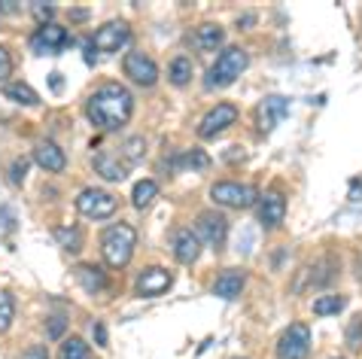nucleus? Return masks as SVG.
Returning a JSON list of instances; mask_svg holds the SVG:
<instances>
[{
    "label": "nucleus",
    "mask_w": 362,
    "mask_h": 359,
    "mask_svg": "<svg viewBox=\"0 0 362 359\" xmlns=\"http://www.w3.org/2000/svg\"><path fill=\"white\" fill-rule=\"evenodd\" d=\"M52 237L58 244L64 247V250H79V247H83V232H79V228H74V225H55L52 228Z\"/></svg>",
    "instance_id": "5701e85b"
},
{
    "label": "nucleus",
    "mask_w": 362,
    "mask_h": 359,
    "mask_svg": "<svg viewBox=\"0 0 362 359\" xmlns=\"http://www.w3.org/2000/svg\"><path fill=\"white\" fill-rule=\"evenodd\" d=\"M92 335H95L98 347H107V326H104V323H95V326H92Z\"/></svg>",
    "instance_id": "f704fd0d"
},
{
    "label": "nucleus",
    "mask_w": 362,
    "mask_h": 359,
    "mask_svg": "<svg viewBox=\"0 0 362 359\" xmlns=\"http://www.w3.org/2000/svg\"><path fill=\"white\" fill-rule=\"evenodd\" d=\"M250 67V55L240 46H228L223 55L216 58V64L207 71V88H226Z\"/></svg>",
    "instance_id": "7ed1b4c3"
},
{
    "label": "nucleus",
    "mask_w": 362,
    "mask_h": 359,
    "mask_svg": "<svg viewBox=\"0 0 362 359\" xmlns=\"http://www.w3.org/2000/svg\"><path fill=\"white\" fill-rule=\"evenodd\" d=\"M58 359H88V344L83 338H67L62 344V351H58Z\"/></svg>",
    "instance_id": "bb28decb"
},
{
    "label": "nucleus",
    "mask_w": 362,
    "mask_h": 359,
    "mask_svg": "<svg viewBox=\"0 0 362 359\" xmlns=\"http://www.w3.org/2000/svg\"><path fill=\"white\" fill-rule=\"evenodd\" d=\"M134 244H137L134 225L119 223V225H110L104 237H100V253H104L110 268H125L134 256Z\"/></svg>",
    "instance_id": "f03ea898"
},
{
    "label": "nucleus",
    "mask_w": 362,
    "mask_h": 359,
    "mask_svg": "<svg viewBox=\"0 0 362 359\" xmlns=\"http://www.w3.org/2000/svg\"><path fill=\"white\" fill-rule=\"evenodd\" d=\"M170 250H174V259L180 265H192L195 259L201 256V241L192 228H177L174 237H170Z\"/></svg>",
    "instance_id": "ddd939ff"
},
{
    "label": "nucleus",
    "mask_w": 362,
    "mask_h": 359,
    "mask_svg": "<svg viewBox=\"0 0 362 359\" xmlns=\"http://www.w3.org/2000/svg\"><path fill=\"white\" fill-rule=\"evenodd\" d=\"M156 195H158L156 180H140V183L134 186V192H132V201H134L137 211H144V207H149L156 201Z\"/></svg>",
    "instance_id": "b1692460"
},
{
    "label": "nucleus",
    "mask_w": 362,
    "mask_h": 359,
    "mask_svg": "<svg viewBox=\"0 0 362 359\" xmlns=\"http://www.w3.org/2000/svg\"><path fill=\"white\" fill-rule=\"evenodd\" d=\"M310 353V329L305 323H293L277 338V359H308Z\"/></svg>",
    "instance_id": "423d86ee"
},
{
    "label": "nucleus",
    "mask_w": 362,
    "mask_h": 359,
    "mask_svg": "<svg viewBox=\"0 0 362 359\" xmlns=\"http://www.w3.org/2000/svg\"><path fill=\"white\" fill-rule=\"evenodd\" d=\"M177 165H186V167H198V171H204V167H210V155L201 153V149H189V153H183V158H180Z\"/></svg>",
    "instance_id": "cd10ccee"
},
{
    "label": "nucleus",
    "mask_w": 362,
    "mask_h": 359,
    "mask_svg": "<svg viewBox=\"0 0 362 359\" xmlns=\"http://www.w3.org/2000/svg\"><path fill=\"white\" fill-rule=\"evenodd\" d=\"M34 162L43 167V171L49 174H62L64 165H67V155L62 153V146L52 143V141H40L34 146Z\"/></svg>",
    "instance_id": "dca6fc26"
},
{
    "label": "nucleus",
    "mask_w": 362,
    "mask_h": 359,
    "mask_svg": "<svg viewBox=\"0 0 362 359\" xmlns=\"http://www.w3.org/2000/svg\"><path fill=\"white\" fill-rule=\"evenodd\" d=\"M144 149H146L144 137H132V141L122 146V153H125V158H128V165H137L140 158H144Z\"/></svg>",
    "instance_id": "c756f323"
},
{
    "label": "nucleus",
    "mask_w": 362,
    "mask_h": 359,
    "mask_svg": "<svg viewBox=\"0 0 362 359\" xmlns=\"http://www.w3.org/2000/svg\"><path fill=\"white\" fill-rule=\"evenodd\" d=\"M289 113V101L286 98H280V95H268L262 104L256 107V128L262 134H268L271 128H274L280 119H284Z\"/></svg>",
    "instance_id": "f8f14e48"
},
{
    "label": "nucleus",
    "mask_w": 362,
    "mask_h": 359,
    "mask_svg": "<svg viewBox=\"0 0 362 359\" xmlns=\"http://www.w3.org/2000/svg\"><path fill=\"white\" fill-rule=\"evenodd\" d=\"M347 344L350 347H359L362 344V314H356L354 320L347 323Z\"/></svg>",
    "instance_id": "7c9ffc66"
},
{
    "label": "nucleus",
    "mask_w": 362,
    "mask_h": 359,
    "mask_svg": "<svg viewBox=\"0 0 362 359\" xmlns=\"http://www.w3.org/2000/svg\"><path fill=\"white\" fill-rule=\"evenodd\" d=\"M244 283H247V271H240V268H228V271H223L216 277L214 293H216V298L231 302V298H238L240 293H244Z\"/></svg>",
    "instance_id": "f3484780"
},
{
    "label": "nucleus",
    "mask_w": 362,
    "mask_h": 359,
    "mask_svg": "<svg viewBox=\"0 0 362 359\" xmlns=\"http://www.w3.org/2000/svg\"><path fill=\"white\" fill-rule=\"evenodd\" d=\"M4 95L13 98L16 104H25V107H37L40 104V95L28 83H4Z\"/></svg>",
    "instance_id": "412c9836"
},
{
    "label": "nucleus",
    "mask_w": 362,
    "mask_h": 359,
    "mask_svg": "<svg viewBox=\"0 0 362 359\" xmlns=\"http://www.w3.org/2000/svg\"><path fill=\"white\" fill-rule=\"evenodd\" d=\"M259 223H262L265 228H277L280 223H284L286 216V198L280 192H268L265 198H259Z\"/></svg>",
    "instance_id": "2eb2a0df"
},
{
    "label": "nucleus",
    "mask_w": 362,
    "mask_h": 359,
    "mask_svg": "<svg viewBox=\"0 0 362 359\" xmlns=\"http://www.w3.org/2000/svg\"><path fill=\"white\" fill-rule=\"evenodd\" d=\"M122 67H125V76L144 88H153L158 83V67L146 52H128Z\"/></svg>",
    "instance_id": "1a4fd4ad"
},
{
    "label": "nucleus",
    "mask_w": 362,
    "mask_h": 359,
    "mask_svg": "<svg viewBox=\"0 0 362 359\" xmlns=\"http://www.w3.org/2000/svg\"><path fill=\"white\" fill-rule=\"evenodd\" d=\"M170 289V271H165V268H144L137 277V295H144V298H153V295H162Z\"/></svg>",
    "instance_id": "4468645a"
},
{
    "label": "nucleus",
    "mask_w": 362,
    "mask_h": 359,
    "mask_svg": "<svg viewBox=\"0 0 362 359\" xmlns=\"http://www.w3.org/2000/svg\"><path fill=\"white\" fill-rule=\"evenodd\" d=\"M223 40H226V31L219 25H201L192 34V43H195V49H201V52H214V49L223 46Z\"/></svg>",
    "instance_id": "6ab92c4d"
},
{
    "label": "nucleus",
    "mask_w": 362,
    "mask_h": 359,
    "mask_svg": "<svg viewBox=\"0 0 362 359\" xmlns=\"http://www.w3.org/2000/svg\"><path fill=\"white\" fill-rule=\"evenodd\" d=\"M25 359H49V353H46V347L34 344V347H28L25 351Z\"/></svg>",
    "instance_id": "c9c22d12"
},
{
    "label": "nucleus",
    "mask_w": 362,
    "mask_h": 359,
    "mask_svg": "<svg viewBox=\"0 0 362 359\" xmlns=\"http://www.w3.org/2000/svg\"><path fill=\"white\" fill-rule=\"evenodd\" d=\"M13 317H16V298H13V293L0 289V335L13 326Z\"/></svg>",
    "instance_id": "a878e982"
},
{
    "label": "nucleus",
    "mask_w": 362,
    "mask_h": 359,
    "mask_svg": "<svg viewBox=\"0 0 362 359\" xmlns=\"http://www.w3.org/2000/svg\"><path fill=\"white\" fill-rule=\"evenodd\" d=\"M192 232L198 235V241L210 244V247H214V250H223L226 235H228V223H226V216H223V213L207 211V213H198Z\"/></svg>",
    "instance_id": "6e6552de"
},
{
    "label": "nucleus",
    "mask_w": 362,
    "mask_h": 359,
    "mask_svg": "<svg viewBox=\"0 0 362 359\" xmlns=\"http://www.w3.org/2000/svg\"><path fill=\"white\" fill-rule=\"evenodd\" d=\"M335 359H344V356H335Z\"/></svg>",
    "instance_id": "4c0bfd02"
},
{
    "label": "nucleus",
    "mask_w": 362,
    "mask_h": 359,
    "mask_svg": "<svg viewBox=\"0 0 362 359\" xmlns=\"http://www.w3.org/2000/svg\"><path fill=\"white\" fill-rule=\"evenodd\" d=\"M235 122H238V107L235 104H216V107H210L204 113V119L198 122V137L201 141H214V137H219Z\"/></svg>",
    "instance_id": "0eeeda50"
},
{
    "label": "nucleus",
    "mask_w": 362,
    "mask_h": 359,
    "mask_svg": "<svg viewBox=\"0 0 362 359\" xmlns=\"http://www.w3.org/2000/svg\"><path fill=\"white\" fill-rule=\"evenodd\" d=\"M128 40H132V28H128V22H119L116 18V22H107L98 28L92 46L98 52H119L122 46H128Z\"/></svg>",
    "instance_id": "9d476101"
},
{
    "label": "nucleus",
    "mask_w": 362,
    "mask_h": 359,
    "mask_svg": "<svg viewBox=\"0 0 362 359\" xmlns=\"http://www.w3.org/2000/svg\"><path fill=\"white\" fill-rule=\"evenodd\" d=\"M76 281L83 283V289L92 293V295H98L100 289H107V274H104V268H98V265H79Z\"/></svg>",
    "instance_id": "aec40b11"
},
{
    "label": "nucleus",
    "mask_w": 362,
    "mask_h": 359,
    "mask_svg": "<svg viewBox=\"0 0 362 359\" xmlns=\"http://www.w3.org/2000/svg\"><path fill=\"white\" fill-rule=\"evenodd\" d=\"M70 43V34L64 31L62 25H43L40 31L34 34L31 40V46H34V52L37 55H55V52H62V49Z\"/></svg>",
    "instance_id": "9b49d317"
},
{
    "label": "nucleus",
    "mask_w": 362,
    "mask_h": 359,
    "mask_svg": "<svg viewBox=\"0 0 362 359\" xmlns=\"http://www.w3.org/2000/svg\"><path fill=\"white\" fill-rule=\"evenodd\" d=\"M132 113H134V98L122 83H104L86 101L88 122L100 128V131H119V128H125Z\"/></svg>",
    "instance_id": "f257e3e1"
},
{
    "label": "nucleus",
    "mask_w": 362,
    "mask_h": 359,
    "mask_svg": "<svg viewBox=\"0 0 362 359\" xmlns=\"http://www.w3.org/2000/svg\"><path fill=\"white\" fill-rule=\"evenodd\" d=\"M347 307V295H323L314 302V314L317 317H332V314H341Z\"/></svg>",
    "instance_id": "393cba45"
},
{
    "label": "nucleus",
    "mask_w": 362,
    "mask_h": 359,
    "mask_svg": "<svg viewBox=\"0 0 362 359\" xmlns=\"http://www.w3.org/2000/svg\"><path fill=\"white\" fill-rule=\"evenodd\" d=\"M92 165H95L98 177L110 180V183H122V180L128 177V165L119 155H113V153H98L92 158Z\"/></svg>",
    "instance_id": "a211bd4d"
},
{
    "label": "nucleus",
    "mask_w": 362,
    "mask_h": 359,
    "mask_svg": "<svg viewBox=\"0 0 362 359\" xmlns=\"http://www.w3.org/2000/svg\"><path fill=\"white\" fill-rule=\"evenodd\" d=\"M70 18H74V22H86V18H88V9H70Z\"/></svg>",
    "instance_id": "e433bc0d"
},
{
    "label": "nucleus",
    "mask_w": 362,
    "mask_h": 359,
    "mask_svg": "<svg viewBox=\"0 0 362 359\" xmlns=\"http://www.w3.org/2000/svg\"><path fill=\"white\" fill-rule=\"evenodd\" d=\"M76 211L88 216V219H107L119 211V198L113 192H107V189H83V192L76 195Z\"/></svg>",
    "instance_id": "39448f33"
},
{
    "label": "nucleus",
    "mask_w": 362,
    "mask_h": 359,
    "mask_svg": "<svg viewBox=\"0 0 362 359\" xmlns=\"http://www.w3.org/2000/svg\"><path fill=\"white\" fill-rule=\"evenodd\" d=\"M31 16L40 22V28H43V25H52L55 6H52V4H46V0H37V4H31Z\"/></svg>",
    "instance_id": "c85d7f7f"
},
{
    "label": "nucleus",
    "mask_w": 362,
    "mask_h": 359,
    "mask_svg": "<svg viewBox=\"0 0 362 359\" xmlns=\"http://www.w3.org/2000/svg\"><path fill=\"white\" fill-rule=\"evenodd\" d=\"M64 329H67V320H64V317H49V320H46V332H49V338H62V335H64Z\"/></svg>",
    "instance_id": "473e14b6"
},
{
    "label": "nucleus",
    "mask_w": 362,
    "mask_h": 359,
    "mask_svg": "<svg viewBox=\"0 0 362 359\" xmlns=\"http://www.w3.org/2000/svg\"><path fill=\"white\" fill-rule=\"evenodd\" d=\"M210 198L219 207H231V211H244V207H253L259 201L256 186L250 183H235V180H223V183L210 186Z\"/></svg>",
    "instance_id": "20e7f679"
},
{
    "label": "nucleus",
    "mask_w": 362,
    "mask_h": 359,
    "mask_svg": "<svg viewBox=\"0 0 362 359\" xmlns=\"http://www.w3.org/2000/svg\"><path fill=\"white\" fill-rule=\"evenodd\" d=\"M9 73H13V58H9V52L0 46V83L9 79Z\"/></svg>",
    "instance_id": "72a5a7b5"
},
{
    "label": "nucleus",
    "mask_w": 362,
    "mask_h": 359,
    "mask_svg": "<svg viewBox=\"0 0 362 359\" xmlns=\"http://www.w3.org/2000/svg\"><path fill=\"white\" fill-rule=\"evenodd\" d=\"M28 165H31V162H28L25 155L13 162V167H9V180H13V186H22V180L28 177Z\"/></svg>",
    "instance_id": "2f4dec72"
},
{
    "label": "nucleus",
    "mask_w": 362,
    "mask_h": 359,
    "mask_svg": "<svg viewBox=\"0 0 362 359\" xmlns=\"http://www.w3.org/2000/svg\"><path fill=\"white\" fill-rule=\"evenodd\" d=\"M168 76H170V83H174L177 88L189 86V79H192V61H189L186 55H177L174 61H170V67H168Z\"/></svg>",
    "instance_id": "4be33fe9"
}]
</instances>
